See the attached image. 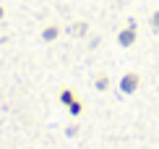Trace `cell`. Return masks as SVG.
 I'll return each mask as SVG.
<instances>
[{
  "instance_id": "obj_1",
  "label": "cell",
  "mask_w": 159,
  "mask_h": 149,
  "mask_svg": "<svg viewBox=\"0 0 159 149\" xmlns=\"http://www.w3.org/2000/svg\"><path fill=\"white\" fill-rule=\"evenodd\" d=\"M136 86H138V76H136V73L123 76V81H120V89L123 92H136Z\"/></svg>"
},
{
  "instance_id": "obj_2",
  "label": "cell",
  "mask_w": 159,
  "mask_h": 149,
  "mask_svg": "<svg viewBox=\"0 0 159 149\" xmlns=\"http://www.w3.org/2000/svg\"><path fill=\"white\" fill-rule=\"evenodd\" d=\"M133 39H136V31L128 29V31H123V34H120V45H133Z\"/></svg>"
},
{
  "instance_id": "obj_3",
  "label": "cell",
  "mask_w": 159,
  "mask_h": 149,
  "mask_svg": "<svg viewBox=\"0 0 159 149\" xmlns=\"http://www.w3.org/2000/svg\"><path fill=\"white\" fill-rule=\"evenodd\" d=\"M154 26H159V13H154Z\"/></svg>"
}]
</instances>
